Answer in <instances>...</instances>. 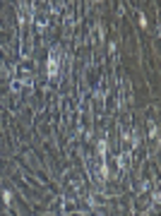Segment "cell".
I'll return each instance as SVG.
<instances>
[{
  "label": "cell",
  "instance_id": "1",
  "mask_svg": "<svg viewBox=\"0 0 161 216\" xmlns=\"http://www.w3.org/2000/svg\"><path fill=\"white\" fill-rule=\"evenodd\" d=\"M55 70H58V65H55V55H51V77H55Z\"/></svg>",
  "mask_w": 161,
  "mask_h": 216
}]
</instances>
